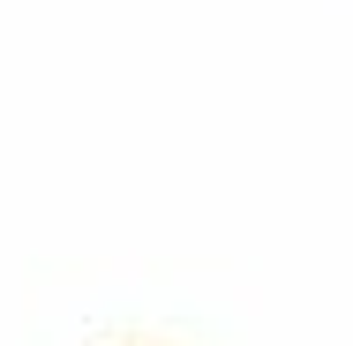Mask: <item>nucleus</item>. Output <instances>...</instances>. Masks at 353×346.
Here are the masks:
<instances>
[]
</instances>
